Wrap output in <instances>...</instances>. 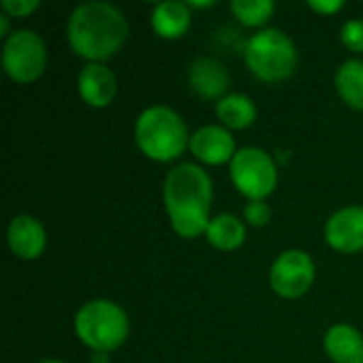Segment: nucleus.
Segmentation results:
<instances>
[{"label": "nucleus", "instance_id": "412c9836", "mask_svg": "<svg viewBox=\"0 0 363 363\" xmlns=\"http://www.w3.org/2000/svg\"><path fill=\"white\" fill-rule=\"evenodd\" d=\"M272 217V211L268 206L266 200H255V202H249L245 206V219L253 225V228H264Z\"/></svg>", "mask_w": 363, "mask_h": 363}, {"label": "nucleus", "instance_id": "ddd939ff", "mask_svg": "<svg viewBox=\"0 0 363 363\" xmlns=\"http://www.w3.org/2000/svg\"><path fill=\"white\" fill-rule=\"evenodd\" d=\"M187 79L191 89L204 98V100H221L225 98V91L230 87V74L223 68V64H219L213 57H198L196 62H191L189 70H187Z\"/></svg>", "mask_w": 363, "mask_h": 363}, {"label": "nucleus", "instance_id": "5701e85b", "mask_svg": "<svg viewBox=\"0 0 363 363\" xmlns=\"http://www.w3.org/2000/svg\"><path fill=\"white\" fill-rule=\"evenodd\" d=\"M308 6L317 11L319 15H334L345 9V2L342 0H311Z\"/></svg>", "mask_w": 363, "mask_h": 363}, {"label": "nucleus", "instance_id": "6e6552de", "mask_svg": "<svg viewBox=\"0 0 363 363\" xmlns=\"http://www.w3.org/2000/svg\"><path fill=\"white\" fill-rule=\"evenodd\" d=\"M315 283V264L300 249L283 251L270 268V287L277 296L296 300L308 294Z\"/></svg>", "mask_w": 363, "mask_h": 363}, {"label": "nucleus", "instance_id": "39448f33", "mask_svg": "<svg viewBox=\"0 0 363 363\" xmlns=\"http://www.w3.org/2000/svg\"><path fill=\"white\" fill-rule=\"evenodd\" d=\"M245 62L257 79L266 83H281L296 72L298 51L283 30L266 28L247 40Z\"/></svg>", "mask_w": 363, "mask_h": 363}, {"label": "nucleus", "instance_id": "a211bd4d", "mask_svg": "<svg viewBox=\"0 0 363 363\" xmlns=\"http://www.w3.org/2000/svg\"><path fill=\"white\" fill-rule=\"evenodd\" d=\"M336 89L340 98L355 111H363V62L347 60L336 70Z\"/></svg>", "mask_w": 363, "mask_h": 363}, {"label": "nucleus", "instance_id": "f3484780", "mask_svg": "<svg viewBox=\"0 0 363 363\" xmlns=\"http://www.w3.org/2000/svg\"><path fill=\"white\" fill-rule=\"evenodd\" d=\"M219 121L230 130H245L255 123L257 108L255 102L245 94H228L215 104Z\"/></svg>", "mask_w": 363, "mask_h": 363}, {"label": "nucleus", "instance_id": "423d86ee", "mask_svg": "<svg viewBox=\"0 0 363 363\" xmlns=\"http://www.w3.org/2000/svg\"><path fill=\"white\" fill-rule=\"evenodd\" d=\"M230 177L234 187L249 198V202L266 200L279 183V170L272 155L259 147L238 149L230 162Z\"/></svg>", "mask_w": 363, "mask_h": 363}, {"label": "nucleus", "instance_id": "6ab92c4d", "mask_svg": "<svg viewBox=\"0 0 363 363\" xmlns=\"http://www.w3.org/2000/svg\"><path fill=\"white\" fill-rule=\"evenodd\" d=\"M230 9H232V15L240 23L249 28H259L272 17L274 2L272 0H234Z\"/></svg>", "mask_w": 363, "mask_h": 363}, {"label": "nucleus", "instance_id": "f8f14e48", "mask_svg": "<svg viewBox=\"0 0 363 363\" xmlns=\"http://www.w3.org/2000/svg\"><path fill=\"white\" fill-rule=\"evenodd\" d=\"M79 96L94 108L108 106L117 96V77L104 64H85L79 72Z\"/></svg>", "mask_w": 363, "mask_h": 363}, {"label": "nucleus", "instance_id": "4be33fe9", "mask_svg": "<svg viewBox=\"0 0 363 363\" xmlns=\"http://www.w3.org/2000/svg\"><path fill=\"white\" fill-rule=\"evenodd\" d=\"M38 6H40L38 0H2V2H0L2 13L9 15V17H17V19L28 17V15L34 13Z\"/></svg>", "mask_w": 363, "mask_h": 363}, {"label": "nucleus", "instance_id": "0eeeda50", "mask_svg": "<svg viewBox=\"0 0 363 363\" xmlns=\"http://www.w3.org/2000/svg\"><path fill=\"white\" fill-rule=\"evenodd\" d=\"M47 66L45 40L34 30H15L2 45V68L15 83L36 81Z\"/></svg>", "mask_w": 363, "mask_h": 363}, {"label": "nucleus", "instance_id": "f257e3e1", "mask_svg": "<svg viewBox=\"0 0 363 363\" xmlns=\"http://www.w3.org/2000/svg\"><path fill=\"white\" fill-rule=\"evenodd\" d=\"M213 202V183L198 164H179L166 174L164 206L172 230L181 238H198L206 234L211 223L208 211Z\"/></svg>", "mask_w": 363, "mask_h": 363}, {"label": "nucleus", "instance_id": "4468645a", "mask_svg": "<svg viewBox=\"0 0 363 363\" xmlns=\"http://www.w3.org/2000/svg\"><path fill=\"white\" fill-rule=\"evenodd\" d=\"M325 353L334 363H363V336L353 325H332L323 340Z\"/></svg>", "mask_w": 363, "mask_h": 363}, {"label": "nucleus", "instance_id": "1a4fd4ad", "mask_svg": "<svg viewBox=\"0 0 363 363\" xmlns=\"http://www.w3.org/2000/svg\"><path fill=\"white\" fill-rule=\"evenodd\" d=\"M325 240L338 253H357L363 249V206L336 211L325 223Z\"/></svg>", "mask_w": 363, "mask_h": 363}, {"label": "nucleus", "instance_id": "20e7f679", "mask_svg": "<svg viewBox=\"0 0 363 363\" xmlns=\"http://www.w3.org/2000/svg\"><path fill=\"white\" fill-rule=\"evenodd\" d=\"M74 332L87 349L106 355L128 340L130 321L119 304L111 300H91L79 308Z\"/></svg>", "mask_w": 363, "mask_h": 363}, {"label": "nucleus", "instance_id": "a878e982", "mask_svg": "<svg viewBox=\"0 0 363 363\" xmlns=\"http://www.w3.org/2000/svg\"><path fill=\"white\" fill-rule=\"evenodd\" d=\"M40 363H62V362H57V359H47V362H40Z\"/></svg>", "mask_w": 363, "mask_h": 363}, {"label": "nucleus", "instance_id": "9b49d317", "mask_svg": "<svg viewBox=\"0 0 363 363\" xmlns=\"http://www.w3.org/2000/svg\"><path fill=\"white\" fill-rule=\"evenodd\" d=\"M6 242L15 257L36 259L47 247V232L43 223L32 215H17L6 230Z\"/></svg>", "mask_w": 363, "mask_h": 363}, {"label": "nucleus", "instance_id": "b1692460", "mask_svg": "<svg viewBox=\"0 0 363 363\" xmlns=\"http://www.w3.org/2000/svg\"><path fill=\"white\" fill-rule=\"evenodd\" d=\"M0 36H4V38H9L11 34H9V15H0Z\"/></svg>", "mask_w": 363, "mask_h": 363}, {"label": "nucleus", "instance_id": "aec40b11", "mask_svg": "<svg viewBox=\"0 0 363 363\" xmlns=\"http://www.w3.org/2000/svg\"><path fill=\"white\" fill-rule=\"evenodd\" d=\"M340 40L347 49L363 53V19H351L340 30Z\"/></svg>", "mask_w": 363, "mask_h": 363}, {"label": "nucleus", "instance_id": "dca6fc26", "mask_svg": "<svg viewBox=\"0 0 363 363\" xmlns=\"http://www.w3.org/2000/svg\"><path fill=\"white\" fill-rule=\"evenodd\" d=\"M204 236L211 242V247L219 251H236L238 247H242L247 238V228L238 217L223 213L211 219Z\"/></svg>", "mask_w": 363, "mask_h": 363}, {"label": "nucleus", "instance_id": "7ed1b4c3", "mask_svg": "<svg viewBox=\"0 0 363 363\" xmlns=\"http://www.w3.org/2000/svg\"><path fill=\"white\" fill-rule=\"evenodd\" d=\"M138 149L155 162H172L187 149L191 136L177 111L170 106H149L140 113L134 128Z\"/></svg>", "mask_w": 363, "mask_h": 363}, {"label": "nucleus", "instance_id": "393cba45", "mask_svg": "<svg viewBox=\"0 0 363 363\" xmlns=\"http://www.w3.org/2000/svg\"><path fill=\"white\" fill-rule=\"evenodd\" d=\"M189 9H208V6H213L215 2L213 0H208V2H185Z\"/></svg>", "mask_w": 363, "mask_h": 363}, {"label": "nucleus", "instance_id": "f03ea898", "mask_svg": "<svg viewBox=\"0 0 363 363\" xmlns=\"http://www.w3.org/2000/svg\"><path fill=\"white\" fill-rule=\"evenodd\" d=\"M128 34L130 28L123 13L111 2L79 4L66 26L68 45L79 57L89 60V64L111 60L123 47Z\"/></svg>", "mask_w": 363, "mask_h": 363}, {"label": "nucleus", "instance_id": "9d476101", "mask_svg": "<svg viewBox=\"0 0 363 363\" xmlns=\"http://www.w3.org/2000/svg\"><path fill=\"white\" fill-rule=\"evenodd\" d=\"M191 153L208 166H221L232 162L236 155V140L228 128L221 125H204L191 134L189 140Z\"/></svg>", "mask_w": 363, "mask_h": 363}, {"label": "nucleus", "instance_id": "2eb2a0df", "mask_svg": "<svg viewBox=\"0 0 363 363\" xmlns=\"http://www.w3.org/2000/svg\"><path fill=\"white\" fill-rule=\"evenodd\" d=\"M191 26V13L185 2L179 0H166L155 4L151 13V28L157 36L166 40H177L185 36V32Z\"/></svg>", "mask_w": 363, "mask_h": 363}]
</instances>
